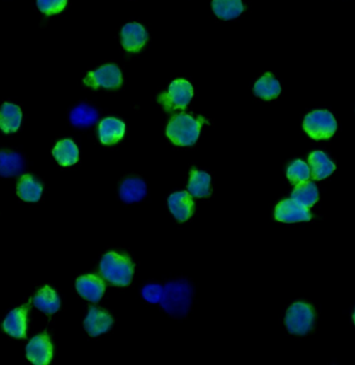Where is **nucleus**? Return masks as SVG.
Segmentation results:
<instances>
[{
  "label": "nucleus",
  "mask_w": 355,
  "mask_h": 365,
  "mask_svg": "<svg viewBox=\"0 0 355 365\" xmlns=\"http://www.w3.org/2000/svg\"><path fill=\"white\" fill-rule=\"evenodd\" d=\"M122 45L128 52H138L148 41V33L140 23H128L123 28Z\"/></svg>",
  "instance_id": "obj_11"
},
{
  "label": "nucleus",
  "mask_w": 355,
  "mask_h": 365,
  "mask_svg": "<svg viewBox=\"0 0 355 365\" xmlns=\"http://www.w3.org/2000/svg\"><path fill=\"white\" fill-rule=\"evenodd\" d=\"M22 112L19 106L12 103H4L0 108V129L4 133L16 132L20 128Z\"/></svg>",
  "instance_id": "obj_19"
},
{
  "label": "nucleus",
  "mask_w": 355,
  "mask_h": 365,
  "mask_svg": "<svg viewBox=\"0 0 355 365\" xmlns=\"http://www.w3.org/2000/svg\"><path fill=\"white\" fill-rule=\"evenodd\" d=\"M55 158L62 166H70L75 164L79 158V151L77 146L70 139L60 140L52 151Z\"/></svg>",
  "instance_id": "obj_22"
},
{
  "label": "nucleus",
  "mask_w": 355,
  "mask_h": 365,
  "mask_svg": "<svg viewBox=\"0 0 355 365\" xmlns=\"http://www.w3.org/2000/svg\"><path fill=\"white\" fill-rule=\"evenodd\" d=\"M43 187L30 175H22L18 182L17 193L24 202H37L42 197Z\"/></svg>",
  "instance_id": "obj_23"
},
{
  "label": "nucleus",
  "mask_w": 355,
  "mask_h": 365,
  "mask_svg": "<svg viewBox=\"0 0 355 365\" xmlns=\"http://www.w3.org/2000/svg\"><path fill=\"white\" fill-rule=\"evenodd\" d=\"M274 217L278 221L285 224H295V222L310 221L312 214L309 209L301 206L295 200L285 199L276 206Z\"/></svg>",
  "instance_id": "obj_8"
},
{
  "label": "nucleus",
  "mask_w": 355,
  "mask_h": 365,
  "mask_svg": "<svg viewBox=\"0 0 355 365\" xmlns=\"http://www.w3.org/2000/svg\"><path fill=\"white\" fill-rule=\"evenodd\" d=\"M314 323L315 313L311 305L297 302L288 309L285 324L291 335H308L314 327Z\"/></svg>",
  "instance_id": "obj_5"
},
{
  "label": "nucleus",
  "mask_w": 355,
  "mask_h": 365,
  "mask_svg": "<svg viewBox=\"0 0 355 365\" xmlns=\"http://www.w3.org/2000/svg\"><path fill=\"white\" fill-rule=\"evenodd\" d=\"M28 306L13 309L4 322V330L15 338H26L28 328Z\"/></svg>",
  "instance_id": "obj_14"
},
{
  "label": "nucleus",
  "mask_w": 355,
  "mask_h": 365,
  "mask_svg": "<svg viewBox=\"0 0 355 365\" xmlns=\"http://www.w3.org/2000/svg\"><path fill=\"white\" fill-rule=\"evenodd\" d=\"M169 211L174 217L180 222L186 221L193 216L194 211V202L191 193L186 191L173 193L169 197Z\"/></svg>",
  "instance_id": "obj_13"
},
{
  "label": "nucleus",
  "mask_w": 355,
  "mask_h": 365,
  "mask_svg": "<svg viewBox=\"0 0 355 365\" xmlns=\"http://www.w3.org/2000/svg\"><path fill=\"white\" fill-rule=\"evenodd\" d=\"M142 298L150 303H160L163 296V288L159 284H148L142 291Z\"/></svg>",
  "instance_id": "obj_30"
},
{
  "label": "nucleus",
  "mask_w": 355,
  "mask_h": 365,
  "mask_svg": "<svg viewBox=\"0 0 355 365\" xmlns=\"http://www.w3.org/2000/svg\"><path fill=\"white\" fill-rule=\"evenodd\" d=\"M100 272L104 279L118 286H127L133 280V264L128 257L117 253H108L100 262Z\"/></svg>",
  "instance_id": "obj_2"
},
{
  "label": "nucleus",
  "mask_w": 355,
  "mask_h": 365,
  "mask_svg": "<svg viewBox=\"0 0 355 365\" xmlns=\"http://www.w3.org/2000/svg\"><path fill=\"white\" fill-rule=\"evenodd\" d=\"M98 111L86 104H80L71 111L70 121L77 128L93 126L98 121Z\"/></svg>",
  "instance_id": "obj_27"
},
{
  "label": "nucleus",
  "mask_w": 355,
  "mask_h": 365,
  "mask_svg": "<svg viewBox=\"0 0 355 365\" xmlns=\"http://www.w3.org/2000/svg\"><path fill=\"white\" fill-rule=\"evenodd\" d=\"M113 320L109 313L97 307H91L84 320V326L89 335L96 337L106 333L113 326Z\"/></svg>",
  "instance_id": "obj_12"
},
{
  "label": "nucleus",
  "mask_w": 355,
  "mask_h": 365,
  "mask_svg": "<svg viewBox=\"0 0 355 365\" xmlns=\"http://www.w3.org/2000/svg\"><path fill=\"white\" fill-rule=\"evenodd\" d=\"M33 305L42 313L53 315L59 311L60 299L55 289L46 286L33 297Z\"/></svg>",
  "instance_id": "obj_18"
},
{
  "label": "nucleus",
  "mask_w": 355,
  "mask_h": 365,
  "mask_svg": "<svg viewBox=\"0 0 355 365\" xmlns=\"http://www.w3.org/2000/svg\"><path fill=\"white\" fill-rule=\"evenodd\" d=\"M68 0H37L39 10L44 14L50 16L59 14L66 8Z\"/></svg>",
  "instance_id": "obj_29"
},
{
  "label": "nucleus",
  "mask_w": 355,
  "mask_h": 365,
  "mask_svg": "<svg viewBox=\"0 0 355 365\" xmlns=\"http://www.w3.org/2000/svg\"><path fill=\"white\" fill-rule=\"evenodd\" d=\"M354 324H355V313H354Z\"/></svg>",
  "instance_id": "obj_31"
},
{
  "label": "nucleus",
  "mask_w": 355,
  "mask_h": 365,
  "mask_svg": "<svg viewBox=\"0 0 355 365\" xmlns=\"http://www.w3.org/2000/svg\"><path fill=\"white\" fill-rule=\"evenodd\" d=\"M125 134V124L115 117H107L100 122L99 137L106 146L117 144Z\"/></svg>",
  "instance_id": "obj_16"
},
{
  "label": "nucleus",
  "mask_w": 355,
  "mask_h": 365,
  "mask_svg": "<svg viewBox=\"0 0 355 365\" xmlns=\"http://www.w3.org/2000/svg\"><path fill=\"white\" fill-rule=\"evenodd\" d=\"M193 301V286L186 280L169 282L163 288L162 302L165 313L174 318H183L188 313Z\"/></svg>",
  "instance_id": "obj_1"
},
{
  "label": "nucleus",
  "mask_w": 355,
  "mask_h": 365,
  "mask_svg": "<svg viewBox=\"0 0 355 365\" xmlns=\"http://www.w3.org/2000/svg\"><path fill=\"white\" fill-rule=\"evenodd\" d=\"M76 289L82 298L97 303L103 297L105 284L103 280L98 276H81L76 280Z\"/></svg>",
  "instance_id": "obj_10"
},
{
  "label": "nucleus",
  "mask_w": 355,
  "mask_h": 365,
  "mask_svg": "<svg viewBox=\"0 0 355 365\" xmlns=\"http://www.w3.org/2000/svg\"><path fill=\"white\" fill-rule=\"evenodd\" d=\"M53 356V347L47 335L35 336L26 346V357L35 365L50 364Z\"/></svg>",
  "instance_id": "obj_9"
},
{
  "label": "nucleus",
  "mask_w": 355,
  "mask_h": 365,
  "mask_svg": "<svg viewBox=\"0 0 355 365\" xmlns=\"http://www.w3.org/2000/svg\"><path fill=\"white\" fill-rule=\"evenodd\" d=\"M123 77L120 69L115 64H105L84 78V83L89 88H103L115 90L122 86Z\"/></svg>",
  "instance_id": "obj_7"
},
{
  "label": "nucleus",
  "mask_w": 355,
  "mask_h": 365,
  "mask_svg": "<svg viewBox=\"0 0 355 365\" xmlns=\"http://www.w3.org/2000/svg\"><path fill=\"white\" fill-rule=\"evenodd\" d=\"M202 119H194L186 113L175 115L167 128V135L174 144L191 146L200 137Z\"/></svg>",
  "instance_id": "obj_3"
},
{
  "label": "nucleus",
  "mask_w": 355,
  "mask_h": 365,
  "mask_svg": "<svg viewBox=\"0 0 355 365\" xmlns=\"http://www.w3.org/2000/svg\"><path fill=\"white\" fill-rule=\"evenodd\" d=\"M291 198L301 206L305 207V208H312L319 199L318 188L312 182H299L294 188Z\"/></svg>",
  "instance_id": "obj_21"
},
{
  "label": "nucleus",
  "mask_w": 355,
  "mask_h": 365,
  "mask_svg": "<svg viewBox=\"0 0 355 365\" xmlns=\"http://www.w3.org/2000/svg\"><path fill=\"white\" fill-rule=\"evenodd\" d=\"M211 177L205 171L191 170L188 192L193 197H208L211 195Z\"/></svg>",
  "instance_id": "obj_26"
},
{
  "label": "nucleus",
  "mask_w": 355,
  "mask_h": 365,
  "mask_svg": "<svg viewBox=\"0 0 355 365\" xmlns=\"http://www.w3.org/2000/svg\"><path fill=\"white\" fill-rule=\"evenodd\" d=\"M287 178L292 184H299L309 181L311 178V169L303 160H296L288 168Z\"/></svg>",
  "instance_id": "obj_28"
},
{
  "label": "nucleus",
  "mask_w": 355,
  "mask_h": 365,
  "mask_svg": "<svg viewBox=\"0 0 355 365\" xmlns=\"http://www.w3.org/2000/svg\"><path fill=\"white\" fill-rule=\"evenodd\" d=\"M23 170L24 160L20 153L0 152V177H17Z\"/></svg>",
  "instance_id": "obj_20"
},
{
  "label": "nucleus",
  "mask_w": 355,
  "mask_h": 365,
  "mask_svg": "<svg viewBox=\"0 0 355 365\" xmlns=\"http://www.w3.org/2000/svg\"><path fill=\"white\" fill-rule=\"evenodd\" d=\"M254 95L264 100L276 99L280 95L281 88L280 82L270 73H266L254 84Z\"/></svg>",
  "instance_id": "obj_25"
},
{
  "label": "nucleus",
  "mask_w": 355,
  "mask_h": 365,
  "mask_svg": "<svg viewBox=\"0 0 355 365\" xmlns=\"http://www.w3.org/2000/svg\"><path fill=\"white\" fill-rule=\"evenodd\" d=\"M338 124L332 113L316 110L309 113L303 121V129L315 140L329 139L336 133Z\"/></svg>",
  "instance_id": "obj_4"
},
{
  "label": "nucleus",
  "mask_w": 355,
  "mask_h": 365,
  "mask_svg": "<svg viewBox=\"0 0 355 365\" xmlns=\"http://www.w3.org/2000/svg\"><path fill=\"white\" fill-rule=\"evenodd\" d=\"M147 195V185L137 178L127 179L123 182L120 188V197L127 204L140 202Z\"/></svg>",
  "instance_id": "obj_17"
},
{
  "label": "nucleus",
  "mask_w": 355,
  "mask_h": 365,
  "mask_svg": "<svg viewBox=\"0 0 355 365\" xmlns=\"http://www.w3.org/2000/svg\"><path fill=\"white\" fill-rule=\"evenodd\" d=\"M309 166L311 169V177L316 181L326 179L336 170L334 162L321 151H316L310 155Z\"/></svg>",
  "instance_id": "obj_15"
},
{
  "label": "nucleus",
  "mask_w": 355,
  "mask_h": 365,
  "mask_svg": "<svg viewBox=\"0 0 355 365\" xmlns=\"http://www.w3.org/2000/svg\"><path fill=\"white\" fill-rule=\"evenodd\" d=\"M212 10L220 19H236L244 11L242 0H213Z\"/></svg>",
  "instance_id": "obj_24"
},
{
  "label": "nucleus",
  "mask_w": 355,
  "mask_h": 365,
  "mask_svg": "<svg viewBox=\"0 0 355 365\" xmlns=\"http://www.w3.org/2000/svg\"><path fill=\"white\" fill-rule=\"evenodd\" d=\"M193 97V86L187 80L177 79L171 82L167 93L160 95L159 102H162L167 110H175L184 109L191 103Z\"/></svg>",
  "instance_id": "obj_6"
}]
</instances>
